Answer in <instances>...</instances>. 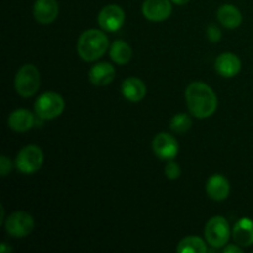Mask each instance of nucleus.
<instances>
[{"label":"nucleus","instance_id":"f257e3e1","mask_svg":"<svg viewBox=\"0 0 253 253\" xmlns=\"http://www.w3.org/2000/svg\"><path fill=\"white\" fill-rule=\"evenodd\" d=\"M189 113L198 119H207L216 111L217 98L214 90L203 82H193L185 89Z\"/></svg>","mask_w":253,"mask_h":253},{"label":"nucleus","instance_id":"f03ea898","mask_svg":"<svg viewBox=\"0 0 253 253\" xmlns=\"http://www.w3.org/2000/svg\"><path fill=\"white\" fill-rule=\"evenodd\" d=\"M109 48V39L103 31L96 29L86 30L79 36L77 52L85 62H94L103 57Z\"/></svg>","mask_w":253,"mask_h":253},{"label":"nucleus","instance_id":"7ed1b4c3","mask_svg":"<svg viewBox=\"0 0 253 253\" xmlns=\"http://www.w3.org/2000/svg\"><path fill=\"white\" fill-rule=\"evenodd\" d=\"M41 84L40 72L34 64H24L15 76V90L22 98H30L37 93Z\"/></svg>","mask_w":253,"mask_h":253},{"label":"nucleus","instance_id":"20e7f679","mask_svg":"<svg viewBox=\"0 0 253 253\" xmlns=\"http://www.w3.org/2000/svg\"><path fill=\"white\" fill-rule=\"evenodd\" d=\"M64 100L62 95L54 91L41 94L35 101V113L42 120H52L63 113Z\"/></svg>","mask_w":253,"mask_h":253},{"label":"nucleus","instance_id":"39448f33","mask_svg":"<svg viewBox=\"0 0 253 253\" xmlns=\"http://www.w3.org/2000/svg\"><path fill=\"white\" fill-rule=\"evenodd\" d=\"M229 222L222 216H214L207 222L204 229V236L208 244L214 249H221L226 246L230 240Z\"/></svg>","mask_w":253,"mask_h":253},{"label":"nucleus","instance_id":"423d86ee","mask_svg":"<svg viewBox=\"0 0 253 253\" xmlns=\"http://www.w3.org/2000/svg\"><path fill=\"white\" fill-rule=\"evenodd\" d=\"M43 163V152L39 146L27 145L19 151L15 160L17 170L24 174H34Z\"/></svg>","mask_w":253,"mask_h":253},{"label":"nucleus","instance_id":"0eeeda50","mask_svg":"<svg viewBox=\"0 0 253 253\" xmlns=\"http://www.w3.org/2000/svg\"><path fill=\"white\" fill-rule=\"evenodd\" d=\"M5 230L7 234L15 239H22V237L29 236L32 232L35 226L34 217L26 211H14L7 216L4 222Z\"/></svg>","mask_w":253,"mask_h":253},{"label":"nucleus","instance_id":"6e6552de","mask_svg":"<svg viewBox=\"0 0 253 253\" xmlns=\"http://www.w3.org/2000/svg\"><path fill=\"white\" fill-rule=\"evenodd\" d=\"M98 22L105 31L115 32L123 27L125 22V12L116 4L106 5L99 12Z\"/></svg>","mask_w":253,"mask_h":253},{"label":"nucleus","instance_id":"1a4fd4ad","mask_svg":"<svg viewBox=\"0 0 253 253\" xmlns=\"http://www.w3.org/2000/svg\"><path fill=\"white\" fill-rule=\"evenodd\" d=\"M152 150L161 160L170 161L175 158V156L179 152V145L172 135H168L167 132H161L153 138Z\"/></svg>","mask_w":253,"mask_h":253},{"label":"nucleus","instance_id":"9d476101","mask_svg":"<svg viewBox=\"0 0 253 253\" xmlns=\"http://www.w3.org/2000/svg\"><path fill=\"white\" fill-rule=\"evenodd\" d=\"M142 14L150 21H165L172 14L170 0H145L142 4Z\"/></svg>","mask_w":253,"mask_h":253},{"label":"nucleus","instance_id":"9b49d317","mask_svg":"<svg viewBox=\"0 0 253 253\" xmlns=\"http://www.w3.org/2000/svg\"><path fill=\"white\" fill-rule=\"evenodd\" d=\"M59 6L57 0H36L34 5V16L37 22L48 25L58 16Z\"/></svg>","mask_w":253,"mask_h":253},{"label":"nucleus","instance_id":"f8f14e48","mask_svg":"<svg viewBox=\"0 0 253 253\" xmlns=\"http://www.w3.org/2000/svg\"><path fill=\"white\" fill-rule=\"evenodd\" d=\"M215 69L221 77L231 78L236 76L241 69V61L235 53L225 52L220 54L215 61Z\"/></svg>","mask_w":253,"mask_h":253},{"label":"nucleus","instance_id":"ddd939ff","mask_svg":"<svg viewBox=\"0 0 253 253\" xmlns=\"http://www.w3.org/2000/svg\"><path fill=\"white\" fill-rule=\"evenodd\" d=\"M115 68L108 62H99L89 71V81L96 86H105L115 78Z\"/></svg>","mask_w":253,"mask_h":253},{"label":"nucleus","instance_id":"4468645a","mask_svg":"<svg viewBox=\"0 0 253 253\" xmlns=\"http://www.w3.org/2000/svg\"><path fill=\"white\" fill-rule=\"evenodd\" d=\"M207 194L215 202L225 200L230 194V183L224 175L214 174L207 182Z\"/></svg>","mask_w":253,"mask_h":253},{"label":"nucleus","instance_id":"2eb2a0df","mask_svg":"<svg viewBox=\"0 0 253 253\" xmlns=\"http://www.w3.org/2000/svg\"><path fill=\"white\" fill-rule=\"evenodd\" d=\"M234 241L241 247H249L253 245V220L242 217L235 224L232 230Z\"/></svg>","mask_w":253,"mask_h":253},{"label":"nucleus","instance_id":"dca6fc26","mask_svg":"<svg viewBox=\"0 0 253 253\" xmlns=\"http://www.w3.org/2000/svg\"><path fill=\"white\" fill-rule=\"evenodd\" d=\"M146 91L147 89H146L145 83L136 77L126 78L121 84V93H123L124 98L132 103L142 100L146 95Z\"/></svg>","mask_w":253,"mask_h":253},{"label":"nucleus","instance_id":"f3484780","mask_svg":"<svg viewBox=\"0 0 253 253\" xmlns=\"http://www.w3.org/2000/svg\"><path fill=\"white\" fill-rule=\"evenodd\" d=\"M35 118L31 111L26 109H17L7 118V125L15 132H26L34 126Z\"/></svg>","mask_w":253,"mask_h":253},{"label":"nucleus","instance_id":"a211bd4d","mask_svg":"<svg viewBox=\"0 0 253 253\" xmlns=\"http://www.w3.org/2000/svg\"><path fill=\"white\" fill-rule=\"evenodd\" d=\"M216 16L220 24L226 29H236L242 22L241 11L231 4H225L220 6L216 12Z\"/></svg>","mask_w":253,"mask_h":253},{"label":"nucleus","instance_id":"6ab92c4d","mask_svg":"<svg viewBox=\"0 0 253 253\" xmlns=\"http://www.w3.org/2000/svg\"><path fill=\"white\" fill-rule=\"evenodd\" d=\"M110 58L113 59L115 63L118 64H126L130 62L131 57H132V49L123 40H116L113 44L110 46Z\"/></svg>","mask_w":253,"mask_h":253},{"label":"nucleus","instance_id":"aec40b11","mask_svg":"<svg viewBox=\"0 0 253 253\" xmlns=\"http://www.w3.org/2000/svg\"><path fill=\"white\" fill-rule=\"evenodd\" d=\"M207 251V244L198 236L185 237L177 246L178 253H205Z\"/></svg>","mask_w":253,"mask_h":253},{"label":"nucleus","instance_id":"412c9836","mask_svg":"<svg viewBox=\"0 0 253 253\" xmlns=\"http://www.w3.org/2000/svg\"><path fill=\"white\" fill-rule=\"evenodd\" d=\"M192 125H193L192 118H190L188 114L180 113L173 116L172 120H170L169 127L173 132L179 133L180 135V133H185L188 130H190Z\"/></svg>","mask_w":253,"mask_h":253},{"label":"nucleus","instance_id":"4be33fe9","mask_svg":"<svg viewBox=\"0 0 253 253\" xmlns=\"http://www.w3.org/2000/svg\"><path fill=\"white\" fill-rule=\"evenodd\" d=\"M165 174H166V177L168 178V179L175 180V179H178V178L180 177V174H182V169H180V167H179V165H178V163L173 162V161L170 160L169 162L166 165Z\"/></svg>","mask_w":253,"mask_h":253},{"label":"nucleus","instance_id":"5701e85b","mask_svg":"<svg viewBox=\"0 0 253 253\" xmlns=\"http://www.w3.org/2000/svg\"><path fill=\"white\" fill-rule=\"evenodd\" d=\"M207 35H208V39H209L211 42H219L220 40H221V36H222L221 30H220L219 27L214 24L209 25V27H208V30H207Z\"/></svg>","mask_w":253,"mask_h":253},{"label":"nucleus","instance_id":"b1692460","mask_svg":"<svg viewBox=\"0 0 253 253\" xmlns=\"http://www.w3.org/2000/svg\"><path fill=\"white\" fill-rule=\"evenodd\" d=\"M11 168L12 165L10 158H7L5 155H1V157H0V174H1V177H6L10 170H11Z\"/></svg>","mask_w":253,"mask_h":253},{"label":"nucleus","instance_id":"393cba45","mask_svg":"<svg viewBox=\"0 0 253 253\" xmlns=\"http://www.w3.org/2000/svg\"><path fill=\"white\" fill-rule=\"evenodd\" d=\"M224 253H242L241 246H239V245H229V246H226L224 249Z\"/></svg>","mask_w":253,"mask_h":253},{"label":"nucleus","instance_id":"a878e982","mask_svg":"<svg viewBox=\"0 0 253 253\" xmlns=\"http://www.w3.org/2000/svg\"><path fill=\"white\" fill-rule=\"evenodd\" d=\"M11 251V247H7L6 244H1V247H0V252L1 253H6Z\"/></svg>","mask_w":253,"mask_h":253},{"label":"nucleus","instance_id":"bb28decb","mask_svg":"<svg viewBox=\"0 0 253 253\" xmlns=\"http://www.w3.org/2000/svg\"><path fill=\"white\" fill-rule=\"evenodd\" d=\"M172 2H174L175 5H185L190 1V0H170Z\"/></svg>","mask_w":253,"mask_h":253}]
</instances>
